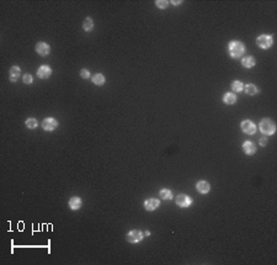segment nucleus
<instances>
[{
  "label": "nucleus",
  "mask_w": 277,
  "mask_h": 265,
  "mask_svg": "<svg viewBox=\"0 0 277 265\" xmlns=\"http://www.w3.org/2000/svg\"><path fill=\"white\" fill-rule=\"evenodd\" d=\"M229 52L233 57H239L244 52V46L240 42H232L229 46Z\"/></svg>",
  "instance_id": "nucleus-1"
},
{
  "label": "nucleus",
  "mask_w": 277,
  "mask_h": 265,
  "mask_svg": "<svg viewBox=\"0 0 277 265\" xmlns=\"http://www.w3.org/2000/svg\"><path fill=\"white\" fill-rule=\"evenodd\" d=\"M260 129H261L262 133L271 135V133H273V131H275V125H273V122H272L271 120L265 118V120H262L261 123H260Z\"/></svg>",
  "instance_id": "nucleus-2"
},
{
  "label": "nucleus",
  "mask_w": 277,
  "mask_h": 265,
  "mask_svg": "<svg viewBox=\"0 0 277 265\" xmlns=\"http://www.w3.org/2000/svg\"><path fill=\"white\" fill-rule=\"evenodd\" d=\"M257 45L262 48H268L272 45V38L270 36H260L257 38Z\"/></svg>",
  "instance_id": "nucleus-3"
},
{
  "label": "nucleus",
  "mask_w": 277,
  "mask_h": 265,
  "mask_svg": "<svg viewBox=\"0 0 277 265\" xmlns=\"http://www.w3.org/2000/svg\"><path fill=\"white\" fill-rule=\"evenodd\" d=\"M42 127L44 129H47V131H52L57 127V121L54 118H46L42 123Z\"/></svg>",
  "instance_id": "nucleus-4"
},
{
  "label": "nucleus",
  "mask_w": 277,
  "mask_h": 265,
  "mask_svg": "<svg viewBox=\"0 0 277 265\" xmlns=\"http://www.w3.org/2000/svg\"><path fill=\"white\" fill-rule=\"evenodd\" d=\"M242 128L243 131L245 132V133H249V135H253L254 132H255V126L251 121H244L242 123Z\"/></svg>",
  "instance_id": "nucleus-5"
},
{
  "label": "nucleus",
  "mask_w": 277,
  "mask_h": 265,
  "mask_svg": "<svg viewBox=\"0 0 277 265\" xmlns=\"http://www.w3.org/2000/svg\"><path fill=\"white\" fill-rule=\"evenodd\" d=\"M37 52L41 54V56H46V54H48L50 52V46L47 45V43H43V42H39L37 47H36Z\"/></svg>",
  "instance_id": "nucleus-6"
},
{
  "label": "nucleus",
  "mask_w": 277,
  "mask_h": 265,
  "mask_svg": "<svg viewBox=\"0 0 277 265\" xmlns=\"http://www.w3.org/2000/svg\"><path fill=\"white\" fill-rule=\"evenodd\" d=\"M176 202H177V205L181 206V207H186V206H189V205L191 203V199H190L189 196H186V195H180V196L177 197Z\"/></svg>",
  "instance_id": "nucleus-7"
},
{
  "label": "nucleus",
  "mask_w": 277,
  "mask_h": 265,
  "mask_svg": "<svg viewBox=\"0 0 277 265\" xmlns=\"http://www.w3.org/2000/svg\"><path fill=\"white\" fill-rule=\"evenodd\" d=\"M142 238H143L142 233L138 232V231H132V232H129V234H128V239H129V242H132V243L139 242Z\"/></svg>",
  "instance_id": "nucleus-8"
},
{
  "label": "nucleus",
  "mask_w": 277,
  "mask_h": 265,
  "mask_svg": "<svg viewBox=\"0 0 277 265\" xmlns=\"http://www.w3.org/2000/svg\"><path fill=\"white\" fill-rule=\"evenodd\" d=\"M37 74H38L39 78H48L51 75V68H48V67H41L38 69V72H37Z\"/></svg>",
  "instance_id": "nucleus-9"
},
{
  "label": "nucleus",
  "mask_w": 277,
  "mask_h": 265,
  "mask_svg": "<svg viewBox=\"0 0 277 265\" xmlns=\"http://www.w3.org/2000/svg\"><path fill=\"white\" fill-rule=\"evenodd\" d=\"M197 190L200 192H202V194H206V192L209 191V184L207 181H200L197 184Z\"/></svg>",
  "instance_id": "nucleus-10"
},
{
  "label": "nucleus",
  "mask_w": 277,
  "mask_h": 265,
  "mask_svg": "<svg viewBox=\"0 0 277 265\" xmlns=\"http://www.w3.org/2000/svg\"><path fill=\"white\" fill-rule=\"evenodd\" d=\"M158 206H159V201L155 200V199H150V200L146 201V208L147 210H155Z\"/></svg>",
  "instance_id": "nucleus-11"
},
{
  "label": "nucleus",
  "mask_w": 277,
  "mask_h": 265,
  "mask_svg": "<svg viewBox=\"0 0 277 265\" xmlns=\"http://www.w3.org/2000/svg\"><path fill=\"white\" fill-rule=\"evenodd\" d=\"M19 77H20V69L17 67H13L10 69V79L13 81H16L19 79Z\"/></svg>",
  "instance_id": "nucleus-12"
},
{
  "label": "nucleus",
  "mask_w": 277,
  "mask_h": 265,
  "mask_svg": "<svg viewBox=\"0 0 277 265\" xmlns=\"http://www.w3.org/2000/svg\"><path fill=\"white\" fill-rule=\"evenodd\" d=\"M69 206H70V208H73V210L79 208V207L81 206V201H80V199H79V197H72V199H70V201H69Z\"/></svg>",
  "instance_id": "nucleus-13"
},
{
  "label": "nucleus",
  "mask_w": 277,
  "mask_h": 265,
  "mask_svg": "<svg viewBox=\"0 0 277 265\" xmlns=\"http://www.w3.org/2000/svg\"><path fill=\"white\" fill-rule=\"evenodd\" d=\"M243 147H244V151H245L248 154H253V153L255 152V146H254L251 142H245Z\"/></svg>",
  "instance_id": "nucleus-14"
},
{
  "label": "nucleus",
  "mask_w": 277,
  "mask_h": 265,
  "mask_svg": "<svg viewBox=\"0 0 277 265\" xmlns=\"http://www.w3.org/2000/svg\"><path fill=\"white\" fill-rule=\"evenodd\" d=\"M243 64H244V67L250 68V67H253V65L255 64V61H254L253 57H245V58L243 59Z\"/></svg>",
  "instance_id": "nucleus-15"
},
{
  "label": "nucleus",
  "mask_w": 277,
  "mask_h": 265,
  "mask_svg": "<svg viewBox=\"0 0 277 265\" xmlns=\"http://www.w3.org/2000/svg\"><path fill=\"white\" fill-rule=\"evenodd\" d=\"M235 100H237V98H235V95H233V94H225V96H224V101L227 103V104H234L235 103Z\"/></svg>",
  "instance_id": "nucleus-16"
},
{
  "label": "nucleus",
  "mask_w": 277,
  "mask_h": 265,
  "mask_svg": "<svg viewBox=\"0 0 277 265\" xmlns=\"http://www.w3.org/2000/svg\"><path fill=\"white\" fill-rule=\"evenodd\" d=\"M92 81H94L95 84H98V85H101V84H104L105 78H104L102 74H96L94 78H92Z\"/></svg>",
  "instance_id": "nucleus-17"
},
{
  "label": "nucleus",
  "mask_w": 277,
  "mask_h": 265,
  "mask_svg": "<svg viewBox=\"0 0 277 265\" xmlns=\"http://www.w3.org/2000/svg\"><path fill=\"white\" fill-rule=\"evenodd\" d=\"M246 94H250V95H254V94H256L257 93V88L255 86V85H253V84H250V85H248L246 86Z\"/></svg>",
  "instance_id": "nucleus-18"
},
{
  "label": "nucleus",
  "mask_w": 277,
  "mask_h": 265,
  "mask_svg": "<svg viewBox=\"0 0 277 265\" xmlns=\"http://www.w3.org/2000/svg\"><path fill=\"white\" fill-rule=\"evenodd\" d=\"M160 196L164 199V200H170L171 199V192L169 190H161L160 191Z\"/></svg>",
  "instance_id": "nucleus-19"
},
{
  "label": "nucleus",
  "mask_w": 277,
  "mask_h": 265,
  "mask_svg": "<svg viewBox=\"0 0 277 265\" xmlns=\"http://www.w3.org/2000/svg\"><path fill=\"white\" fill-rule=\"evenodd\" d=\"M84 28L87 30V31L92 28V20L91 19H89V17L85 19V21H84Z\"/></svg>",
  "instance_id": "nucleus-20"
},
{
  "label": "nucleus",
  "mask_w": 277,
  "mask_h": 265,
  "mask_svg": "<svg viewBox=\"0 0 277 265\" xmlns=\"http://www.w3.org/2000/svg\"><path fill=\"white\" fill-rule=\"evenodd\" d=\"M232 86H233V89H234L235 91H240V90L243 89V84H242L240 81H234V83L232 84Z\"/></svg>",
  "instance_id": "nucleus-21"
},
{
  "label": "nucleus",
  "mask_w": 277,
  "mask_h": 265,
  "mask_svg": "<svg viewBox=\"0 0 277 265\" xmlns=\"http://www.w3.org/2000/svg\"><path fill=\"white\" fill-rule=\"evenodd\" d=\"M26 125H27V127H30V128H35V127L37 126V121H36L35 118H28V120L26 121Z\"/></svg>",
  "instance_id": "nucleus-22"
},
{
  "label": "nucleus",
  "mask_w": 277,
  "mask_h": 265,
  "mask_svg": "<svg viewBox=\"0 0 277 265\" xmlns=\"http://www.w3.org/2000/svg\"><path fill=\"white\" fill-rule=\"evenodd\" d=\"M24 83H26V84H31V83H32V77H31L30 74L24 75Z\"/></svg>",
  "instance_id": "nucleus-23"
},
{
  "label": "nucleus",
  "mask_w": 277,
  "mask_h": 265,
  "mask_svg": "<svg viewBox=\"0 0 277 265\" xmlns=\"http://www.w3.org/2000/svg\"><path fill=\"white\" fill-rule=\"evenodd\" d=\"M157 5H158L159 8H165V6L168 5V3H166V2H157Z\"/></svg>",
  "instance_id": "nucleus-24"
},
{
  "label": "nucleus",
  "mask_w": 277,
  "mask_h": 265,
  "mask_svg": "<svg viewBox=\"0 0 277 265\" xmlns=\"http://www.w3.org/2000/svg\"><path fill=\"white\" fill-rule=\"evenodd\" d=\"M81 77H83V78H87V77H89V72L85 70V69H83V70H81Z\"/></svg>",
  "instance_id": "nucleus-25"
},
{
  "label": "nucleus",
  "mask_w": 277,
  "mask_h": 265,
  "mask_svg": "<svg viewBox=\"0 0 277 265\" xmlns=\"http://www.w3.org/2000/svg\"><path fill=\"white\" fill-rule=\"evenodd\" d=\"M266 142H267V141H266V140H265V138H262V140H261V141H260V143H261V146H265V144H266Z\"/></svg>",
  "instance_id": "nucleus-26"
}]
</instances>
